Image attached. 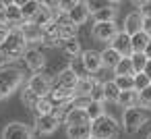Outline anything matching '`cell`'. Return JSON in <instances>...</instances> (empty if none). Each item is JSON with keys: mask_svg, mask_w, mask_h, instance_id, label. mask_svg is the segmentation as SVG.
Segmentation results:
<instances>
[{"mask_svg": "<svg viewBox=\"0 0 151 139\" xmlns=\"http://www.w3.org/2000/svg\"><path fill=\"white\" fill-rule=\"evenodd\" d=\"M0 23H6V15H4V2H0Z\"/></svg>", "mask_w": 151, "mask_h": 139, "instance_id": "42", "label": "cell"}, {"mask_svg": "<svg viewBox=\"0 0 151 139\" xmlns=\"http://www.w3.org/2000/svg\"><path fill=\"white\" fill-rule=\"evenodd\" d=\"M68 69L75 73V77H77V79H85V77H89L81 56H77V58H70V67H68Z\"/></svg>", "mask_w": 151, "mask_h": 139, "instance_id": "28", "label": "cell"}, {"mask_svg": "<svg viewBox=\"0 0 151 139\" xmlns=\"http://www.w3.org/2000/svg\"><path fill=\"white\" fill-rule=\"evenodd\" d=\"M120 58H122V56H120L118 52H114V50L108 46V48L101 52V67H106V69H112V71H114V69H116V64L120 62Z\"/></svg>", "mask_w": 151, "mask_h": 139, "instance_id": "24", "label": "cell"}, {"mask_svg": "<svg viewBox=\"0 0 151 139\" xmlns=\"http://www.w3.org/2000/svg\"><path fill=\"white\" fill-rule=\"evenodd\" d=\"M147 118H149V114L143 108H139V106L137 108H128L122 114V127H124L126 133H137L147 122Z\"/></svg>", "mask_w": 151, "mask_h": 139, "instance_id": "4", "label": "cell"}, {"mask_svg": "<svg viewBox=\"0 0 151 139\" xmlns=\"http://www.w3.org/2000/svg\"><path fill=\"white\" fill-rule=\"evenodd\" d=\"M11 29H13V27H11L9 23H0V42H2V40L11 33Z\"/></svg>", "mask_w": 151, "mask_h": 139, "instance_id": "40", "label": "cell"}, {"mask_svg": "<svg viewBox=\"0 0 151 139\" xmlns=\"http://www.w3.org/2000/svg\"><path fill=\"white\" fill-rule=\"evenodd\" d=\"M58 125H60V120H58V116H56L54 112L35 118V129H37V133H42V135H52V133L58 129Z\"/></svg>", "mask_w": 151, "mask_h": 139, "instance_id": "9", "label": "cell"}, {"mask_svg": "<svg viewBox=\"0 0 151 139\" xmlns=\"http://www.w3.org/2000/svg\"><path fill=\"white\" fill-rule=\"evenodd\" d=\"M93 17H95V23H112L118 17V9L116 4H104Z\"/></svg>", "mask_w": 151, "mask_h": 139, "instance_id": "16", "label": "cell"}, {"mask_svg": "<svg viewBox=\"0 0 151 139\" xmlns=\"http://www.w3.org/2000/svg\"><path fill=\"white\" fill-rule=\"evenodd\" d=\"M143 33H147L149 38H151V17H147V19H143V29H141Z\"/></svg>", "mask_w": 151, "mask_h": 139, "instance_id": "41", "label": "cell"}, {"mask_svg": "<svg viewBox=\"0 0 151 139\" xmlns=\"http://www.w3.org/2000/svg\"><path fill=\"white\" fill-rule=\"evenodd\" d=\"M110 48L114 52H118L122 58H130L132 56V48H130V35H126L124 31H118L116 38L110 42Z\"/></svg>", "mask_w": 151, "mask_h": 139, "instance_id": "8", "label": "cell"}, {"mask_svg": "<svg viewBox=\"0 0 151 139\" xmlns=\"http://www.w3.org/2000/svg\"><path fill=\"white\" fill-rule=\"evenodd\" d=\"M25 38L19 29H11V33L0 42V56L6 60H15L21 54H25Z\"/></svg>", "mask_w": 151, "mask_h": 139, "instance_id": "1", "label": "cell"}, {"mask_svg": "<svg viewBox=\"0 0 151 139\" xmlns=\"http://www.w3.org/2000/svg\"><path fill=\"white\" fill-rule=\"evenodd\" d=\"M42 9V2H37V0H27V2L21 4V15H23V21H33V17L40 13Z\"/></svg>", "mask_w": 151, "mask_h": 139, "instance_id": "21", "label": "cell"}, {"mask_svg": "<svg viewBox=\"0 0 151 139\" xmlns=\"http://www.w3.org/2000/svg\"><path fill=\"white\" fill-rule=\"evenodd\" d=\"M132 79H134V91H137V93L151 85V81H149V77H147L145 73H137V75H132Z\"/></svg>", "mask_w": 151, "mask_h": 139, "instance_id": "34", "label": "cell"}, {"mask_svg": "<svg viewBox=\"0 0 151 139\" xmlns=\"http://www.w3.org/2000/svg\"><path fill=\"white\" fill-rule=\"evenodd\" d=\"M91 139H97V137H91Z\"/></svg>", "mask_w": 151, "mask_h": 139, "instance_id": "45", "label": "cell"}, {"mask_svg": "<svg viewBox=\"0 0 151 139\" xmlns=\"http://www.w3.org/2000/svg\"><path fill=\"white\" fill-rule=\"evenodd\" d=\"M0 60H2V56H0Z\"/></svg>", "mask_w": 151, "mask_h": 139, "instance_id": "46", "label": "cell"}, {"mask_svg": "<svg viewBox=\"0 0 151 139\" xmlns=\"http://www.w3.org/2000/svg\"><path fill=\"white\" fill-rule=\"evenodd\" d=\"M52 110H54V104H52L48 98H40V102H37V106H35V112H37V116L52 114Z\"/></svg>", "mask_w": 151, "mask_h": 139, "instance_id": "33", "label": "cell"}, {"mask_svg": "<svg viewBox=\"0 0 151 139\" xmlns=\"http://www.w3.org/2000/svg\"><path fill=\"white\" fill-rule=\"evenodd\" d=\"M95 83H97V81H95L93 77L79 79V83H77V87H75V93H77V96H87V98H89V93H91V89H93Z\"/></svg>", "mask_w": 151, "mask_h": 139, "instance_id": "25", "label": "cell"}, {"mask_svg": "<svg viewBox=\"0 0 151 139\" xmlns=\"http://www.w3.org/2000/svg\"><path fill=\"white\" fill-rule=\"evenodd\" d=\"M145 56H147V60H151V40H149V44H147V48H145V52H143Z\"/></svg>", "mask_w": 151, "mask_h": 139, "instance_id": "43", "label": "cell"}, {"mask_svg": "<svg viewBox=\"0 0 151 139\" xmlns=\"http://www.w3.org/2000/svg\"><path fill=\"white\" fill-rule=\"evenodd\" d=\"M139 106L151 108V85H149V87H145L143 91H139Z\"/></svg>", "mask_w": 151, "mask_h": 139, "instance_id": "38", "label": "cell"}, {"mask_svg": "<svg viewBox=\"0 0 151 139\" xmlns=\"http://www.w3.org/2000/svg\"><path fill=\"white\" fill-rule=\"evenodd\" d=\"M89 102H91V100H89L87 96H77V98L68 104V108H75V110H85V108L89 106Z\"/></svg>", "mask_w": 151, "mask_h": 139, "instance_id": "36", "label": "cell"}, {"mask_svg": "<svg viewBox=\"0 0 151 139\" xmlns=\"http://www.w3.org/2000/svg\"><path fill=\"white\" fill-rule=\"evenodd\" d=\"M81 58H83V64H85L87 73H97L101 69V52L85 50V52H81Z\"/></svg>", "mask_w": 151, "mask_h": 139, "instance_id": "12", "label": "cell"}, {"mask_svg": "<svg viewBox=\"0 0 151 139\" xmlns=\"http://www.w3.org/2000/svg\"><path fill=\"white\" fill-rule=\"evenodd\" d=\"M143 19H147V17H151V2L149 0H145V2H139V11H137Z\"/></svg>", "mask_w": 151, "mask_h": 139, "instance_id": "39", "label": "cell"}, {"mask_svg": "<svg viewBox=\"0 0 151 139\" xmlns=\"http://www.w3.org/2000/svg\"><path fill=\"white\" fill-rule=\"evenodd\" d=\"M116 133H118V122L112 116H108V114H104L101 118H97V120L91 122V137H97V139H114Z\"/></svg>", "mask_w": 151, "mask_h": 139, "instance_id": "3", "label": "cell"}, {"mask_svg": "<svg viewBox=\"0 0 151 139\" xmlns=\"http://www.w3.org/2000/svg\"><path fill=\"white\" fill-rule=\"evenodd\" d=\"M114 73H116V77H124V75H134V71H132V62H130V58H120V62L116 64V69H114Z\"/></svg>", "mask_w": 151, "mask_h": 139, "instance_id": "30", "label": "cell"}, {"mask_svg": "<svg viewBox=\"0 0 151 139\" xmlns=\"http://www.w3.org/2000/svg\"><path fill=\"white\" fill-rule=\"evenodd\" d=\"M143 29V17L139 15V13H130L128 17H126V21H124V33L126 35H134V33H139Z\"/></svg>", "mask_w": 151, "mask_h": 139, "instance_id": "17", "label": "cell"}, {"mask_svg": "<svg viewBox=\"0 0 151 139\" xmlns=\"http://www.w3.org/2000/svg\"><path fill=\"white\" fill-rule=\"evenodd\" d=\"M143 73H145V75L149 77V81H151V60L147 62V67H145V71H143Z\"/></svg>", "mask_w": 151, "mask_h": 139, "instance_id": "44", "label": "cell"}, {"mask_svg": "<svg viewBox=\"0 0 151 139\" xmlns=\"http://www.w3.org/2000/svg\"><path fill=\"white\" fill-rule=\"evenodd\" d=\"M89 100L104 104V85H101V83H95V85H93V89H91V93H89Z\"/></svg>", "mask_w": 151, "mask_h": 139, "instance_id": "37", "label": "cell"}, {"mask_svg": "<svg viewBox=\"0 0 151 139\" xmlns=\"http://www.w3.org/2000/svg\"><path fill=\"white\" fill-rule=\"evenodd\" d=\"M23 83V73L15 67H2L0 69V100L13 96Z\"/></svg>", "mask_w": 151, "mask_h": 139, "instance_id": "2", "label": "cell"}, {"mask_svg": "<svg viewBox=\"0 0 151 139\" xmlns=\"http://www.w3.org/2000/svg\"><path fill=\"white\" fill-rule=\"evenodd\" d=\"M66 137L68 139H91V122L66 127Z\"/></svg>", "mask_w": 151, "mask_h": 139, "instance_id": "15", "label": "cell"}, {"mask_svg": "<svg viewBox=\"0 0 151 139\" xmlns=\"http://www.w3.org/2000/svg\"><path fill=\"white\" fill-rule=\"evenodd\" d=\"M85 114H87L89 122H93V120L101 118V116L106 114V112H104V104H101V102H89V106L85 108Z\"/></svg>", "mask_w": 151, "mask_h": 139, "instance_id": "26", "label": "cell"}, {"mask_svg": "<svg viewBox=\"0 0 151 139\" xmlns=\"http://www.w3.org/2000/svg\"><path fill=\"white\" fill-rule=\"evenodd\" d=\"M114 83L118 85L120 91H128V89H134V79L132 75H124V77H116Z\"/></svg>", "mask_w": 151, "mask_h": 139, "instance_id": "32", "label": "cell"}, {"mask_svg": "<svg viewBox=\"0 0 151 139\" xmlns=\"http://www.w3.org/2000/svg\"><path fill=\"white\" fill-rule=\"evenodd\" d=\"M149 139H151V135H149Z\"/></svg>", "mask_w": 151, "mask_h": 139, "instance_id": "47", "label": "cell"}, {"mask_svg": "<svg viewBox=\"0 0 151 139\" xmlns=\"http://www.w3.org/2000/svg\"><path fill=\"white\" fill-rule=\"evenodd\" d=\"M21 100H23V104H25V106H29V108H35V106H37V102H40V98H37L29 87H25V89H23Z\"/></svg>", "mask_w": 151, "mask_h": 139, "instance_id": "35", "label": "cell"}, {"mask_svg": "<svg viewBox=\"0 0 151 139\" xmlns=\"http://www.w3.org/2000/svg\"><path fill=\"white\" fill-rule=\"evenodd\" d=\"M4 15H6V23L13 29H19V25H23V15H21V4L19 2H4Z\"/></svg>", "mask_w": 151, "mask_h": 139, "instance_id": "10", "label": "cell"}, {"mask_svg": "<svg viewBox=\"0 0 151 139\" xmlns=\"http://www.w3.org/2000/svg\"><path fill=\"white\" fill-rule=\"evenodd\" d=\"M118 104H120L124 110H128V108H137V106H139V93H137L134 89L120 91V96H118Z\"/></svg>", "mask_w": 151, "mask_h": 139, "instance_id": "20", "label": "cell"}, {"mask_svg": "<svg viewBox=\"0 0 151 139\" xmlns=\"http://www.w3.org/2000/svg\"><path fill=\"white\" fill-rule=\"evenodd\" d=\"M101 85H104V100H110V102H118L120 89H118V85L114 83V79H112V81H106V83H101Z\"/></svg>", "mask_w": 151, "mask_h": 139, "instance_id": "27", "label": "cell"}, {"mask_svg": "<svg viewBox=\"0 0 151 139\" xmlns=\"http://www.w3.org/2000/svg\"><path fill=\"white\" fill-rule=\"evenodd\" d=\"M149 35L147 33H143V31H139V33H134L132 38H130V48H132V54H143L145 52V48H147V44H149Z\"/></svg>", "mask_w": 151, "mask_h": 139, "instance_id": "22", "label": "cell"}, {"mask_svg": "<svg viewBox=\"0 0 151 139\" xmlns=\"http://www.w3.org/2000/svg\"><path fill=\"white\" fill-rule=\"evenodd\" d=\"M19 31L23 33V38H25V42H42V29L40 27H35L33 23H23L21 27H19Z\"/></svg>", "mask_w": 151, "mask_h": 139, "instance_id": "19", "label": "cell"}, {"mask_svg": "<svg viewBox=\"0 0 151 139\" xmlns=\"http://www.w3.org/2000/svg\"><path fill=\"white\" fill-rule=\"evenodd\" d=\"M116 33H118L116 21H112V23H95L93 29H91V35H93L97 42H108V44L116 38Z\"/></svg>", "mask_w": 151, "mask_h": 139, "instance_id": "5", "label": "cell"}, {"mask_svg": "<svg viewBox=\"0 0 151 139\" xmlns=\"http://www.w3.org/2000/svg\"><path fill=\"white\" fill-rule=\"evenodd\" d=\"M77 83H79V79L75 77V73L70 71V69H64L54 81H52V87H60V89H73L75 91V87H77Z\"/></svg>", "mask_w": 151, "mask_h": 139, "instance_id": "11", "label": "cell"}, {"mask_svg": "<svg viewBox=\"0 0 151 139\" xmlns=\"http://www.w3.org/2000/svg\"><path fill=\"white\" fill-rule=\"evenodd\" d=\"M23 58H25L27 67H29L31 71H35V73H37L40 69H44V64H46V56H44L40 50H25Z\"/></svg>", "mask_w": 151, "mask_h": 139, "instance_id": "14", "label": "cell"}, {"mask_svg": "<svg viewBox=\"0 0 151 139\" xmlns=\"http://www.w3.org/2000/svg\"><path fill=\"white\" fill-rule=\"evenodd\" d=\"M64 122H66V127H70V125H85V122H89V118H87L85 110L68 108V112L64 114Z\"/></svg>", "mask_w": 151, "mask_h": 139, "instance_id": "23", "label": "cell"}, {"mask_svg": "<svg viewBox=\"0 0 151 139\" xmlns=\"http://www.w3.org/2000/svg\"><path fill=\"white\" fill-rule=\"evenodd\" d=\"M54 21V15H52V11L42 2V9H40V13L33 17V21H29V23H33L35 27H40V29H44V27H48L50 23Z\"/></svg>", "mask_w": 151, "mask_h": 139, "instance_id": "18", "label": "cell"}, {"mask_svg": "<svg viewBox=\"0 0 151 139\" xmlns=\"http://www.w3.org/2000/svg\"><path fill=\"white\" fill-rule=\"evenodd\" d=\"M27 87H29V89H31L37 98H48V96H50V91H52V81H50L46 75L35 73V75L29 79Z\"/></svg>", "mask_w": 151, "mask_h": 139, "instance_id": "6", "label": "cell"}, {"mask_svg": "<svg viewBox=\"0 0 151 139\" xmlns=\"http://www.w3.org/2000/svg\"><path fill=\"white\" fill-rule=\"evenodd\" d=\"M2 139H33V131L23 122H11L2 131Z\"/></svg>", "mask_w": 151, "mask_h": 139, "instance_id": "7", "label": "cell"}, {"mask_svg": "<svg viewBox=\"0 0 151 139\" xmlns=\"http://www.w3.org/2000/svg\"><path fill=\"white\" fill-rule=\"evenodd\" d=\"M62 50H64V54H66V56H70V58L81 56V44H79V40H77V38H73V40L64 42Z\"/></svg>", "mask_w": 151, "mask_h": 139, "instance_id": "29", "label": "cell"}, {"mask_svg": "<svg viewBox=\"0 0 151 139\" xmlns=\"http://www.w3.org/2000/svg\"><path fill=\"white\" fill-rule=\"evenodd\" d=\"M66 17H68V21H70L73 25H81V23H85V21H87V17H89L87 2H77V4L73 7V11H70V13H66Z\"/></svg>", "mask_w": 151, "mask_h": 139, "instance_id": "13", "label": "cell"}, {"mask_svg": "<svg viewBox=\"0 0 151 139\" xmlns=\"http://www.w3.org/2000/svg\"><path fill=\"white\" fill-rule=\"evenodd\" d=\"M130 62H132V71H134V75L137 73H143L145 71V67H147V56L145 54H132L130 56Z\"/></svg>", "mask_w": 151, "mask_h": 139, "instance_id": "31", "label": "cell"}]
</instances>
